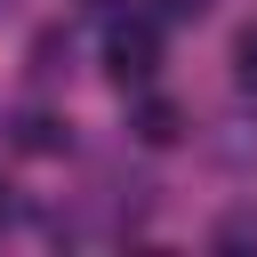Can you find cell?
Instances as JSON below:
<instances>
[{"instance_id":"obj_5","label":"cell","mask_w":257,"mask_h":257,"mask_svg":"<svg viewBox=\"0 0 257 257\" xmlns=\"http://www.w3.org/2000/svg\"><path fill=\"white\" fill-rule=\"evenodd\" d=\"M233 80L257 96V24H241V40H233Z\"/></svg>"},{"instance_id":"obj_4","label":"cell","mask_w":257,"mask_h":257,"mask_svg":"<svg viewBox=\"0 0 257 257\" xmlns=\"http://www.w3.org/2000/svg\"><path fill=\"white\" fill-rule=\"evenodd\" d=\"M217 249H257V209H233L217 225Z\"/></svg>"},{"instance_id":"obj_2","label":"cell","mask_w":257,"mask_h":257,"mask_svg":"<svg viewBox=\"0 0 257 257\" xmlns=\"http://www.w3.org/2000/svg\"><path fill=\"white\" fill-rule=\"evenodd\" d=\"M128 128H137L145 145H177V137H185V112H177L169 96H145V104L128 112Z\"/></svg>"},{"instance_id":"obj_1","label":"cell","mask_w":257,"mask_h":257,"mask_svg":"<svg viewBox=\"0 0 257 257\" xmlns=\"http://www.w3.org/2000/svg\"><path fill=\"white\" fill-rule=\"evenodd\" d=\"M104 72H112L120 88H153V72H161V32H153L145 16H120V24L104 32Z\"/></svg>"},{"instance_id":"obj_3","label":"cell","mask_w":257,"mask_h":257,"mask_svg":"<svg viewBox=\"0 0 257 257\" xmlns=\"http://www.w3.org/2000/svg\"><path fill=\"white\" fill-rule=\"evenodd\" d=\"M64 145H72V137H64L48 112H32V120H24V153H64Z\"/></svg>"},{"instance_id":"obj_7","label":"cell","mask_w":257,"mask_h":257,"mask_svg":"<svg viewBox=\"0 0 257 257\" xmlns=\"http://www.w3.org/2000/svg\"><path fill=\"white\" fill-rule=\"evenodd\" d=\"M16 8H24V0H0V16H16Z\"/></svg>"},{"instance_id":"obj_6","label":"cell","mask_w":257,"mask_h":257,"mask_svg":"<svg viewBox=\"0 0 257 257\" xmlns=\"http://www.w3.org/2000/svg\"><path fill=\"white\" fill-rule=\"evenodd\" d=\"M169 16H209V0H161Z\"/></svg>"}]
</instances>
